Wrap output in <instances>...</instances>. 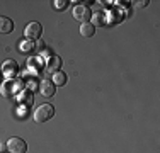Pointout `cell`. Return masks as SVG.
<instances>
[{"instance_id": "cell-1", "label": "cell", "mask_w": 160, "mask_h": 153, "mask_svg": "<svg viewBox=\"0 0 160 153\" xmlns=\"http://www.w3.org/2000/svg\"><path fill=\"white\" fill-rule=\"evenodd\" d=\"M53 116H55V107L51 104H41L36 111H34V121H36L38 124H43V122L49 121Z\"/></svg>"}, {"instance_id": "cell-2", "label": "cell", "mask_w": 160, "mask_h": 153, "mask_svg": "<svg viewBox=\"0 0 160 153\" xmlns=\"http://www.w3.org/2000/svg\"><path fill=\"white\" fill-rule=\"evenodd\" d=\"M7 150L9 153H28V143L22 138L14 136L7 141Z\"/></svg>"}, {"instance_id": "cell-3", "label": "cell", "mask_w": 160, "mask_h": 153, "mask_svg": "<svg viewBox=\"0 0 160 153\" xmlns=\"http://www.w3.org/2000/svg\"><path fill=\"white\" fill-rule=\"evenodd\" d=\"M19 90H22V82L21 80H7L5 83L2 85V94L5 95V97H12L14 94H17Z\"/></svg>"}, {"instance_id": "cell-4", "label": "cell", "mask_w": 160, "mask_h": 153, "mask_svg": "<svg viewBox=\"0 0 160 153\" xmlns=\"http://www.w3.org/2000/svg\"><path fill=\"white\" fill-rule=\"evenodd\" d=\"M41 32H43V27H41L39 22H29L24 29V36H26V39H29V41L39 39Z\"/></svg>"}, {"instance_id": "cell-5", "label": "cell", "mask_w": 160, "mask_h": 153, "mask_svg": "<svg viewBox=\"0 0 160 153\" xmlns=\"http://www.w3.org/2000/svg\"><path fill=\"white\" fill-rule=\"evenodd\" d=\"M2 73L7 76V80L16 78L17 73H19V65H17V61H14V60L3 61V65H2Z\"/></svg>"}, {"instance_id": "cell-6", "label": "cell", "mask_w": 160, "mask_h": 153, "mask_svg": "<svg viewBox=\"0 0 160 153\" xmlns=\"http://www.w3.org/2000/svg\"><path fill=\"white\" fill-rule=\"evenodd\" d=\"M73 17L80 21L82 24H85V22H89V19H92V12H90V9L87 5H75L73 7Z\"/></svg>"}, {"instance_id": "cell-7", "label": "cell", "mask_w": 160, "mask_h": 153, "mask_svg": "<svg viewBox=\"0 0 160 153\" xmlns=\"http://www.w3.org/2000/svg\"><path fill=\"white\" fill-rule=\"evenodd\" d=\"M39 90H41V94H43L44 97H53V95H55V83H53L49 78H44L43 82H41Z\"/></svg>"}, {"instance_id": "cell-8", "label": "cell", "mask_w": 160, "mask_h": 153, "mask_svg": "<svg viewBox=\"0 0 160 153\" xmlns=\"http://www.w3.org/2000/svg\"><path fill=\"white\" fill-rule=\"evenodd\" d=\"M60 67H62V58L60 56H49L48 63H46V70L49 73H55V72H60Z\"/></svg>"}, {"instance_id": "cell-9", "label": "cell", "mask_w": 160, "mask_h": 153, "mask_svg": "<svg viewBox=\"0 0 160 153\" xmlns=\"http://www.w3.org/2000/svg\"><path fill=\"white\" fill-rule=\"evenodd\" d=\"M14 31V21L9 17L0 15V34H9Z\"/></svg>"}, {"instance_id": "cell-10", "label": "cell", "mask_w": 160, "mask_h": 153, "mask_svg": "<svg viewBox=\"0 0 160 153\" xmlns=\"http://www.w3.org/2000/svg\"><path fill=\"white\" fill-rule=\"evenodd\" d=\"M67 80H68V76H67V73H65V72H55V73H53V76H51V82L55 83V87L65 85V83H67Z\"/></svg>"}, {"instance_id": "cell-11", "label": "cell", "mask_w": 160, "mask_h": 153, "mask_svg": "<svg viewBox=\"0 0 160 153\" xmlns=\"http://www.w3.org/2000/svg\"><path fill=\"white\" fill-rule=\"evenodd\" d=\"M80 34H82L83 37H92L94 34H96V26L90 24V22H85V24L80 26Z\"/></svg>"}, {"instance_id": "cell-12", "label": "cell", "mask_w": 160, "mask_h": 153, "mask_svg": "<svg viewBox=\"0 0 160 153\" xmlns=\"http://www.w3.org/2000/svg\"><path fill=\"white\" fill-rule=\"evenodd\" d=\"M19 101H21V104L22 106H32V102H34V99H32V92L31 90H22L21 92V95H19Z\"/></svg>"}, {"instance_id": "cell-13", "label": "cell", "mask_w": 160, "mask_h": 153, "mask_svg": "<svg viewBox=\"0 0 160 153\" xmlns=\"http://www.w3.org/2000/svg\"><path fill=\"white\" fill-rule=\"evenodd\" d=\"M19 49H21L22 53H29V51H32V49H34V43H32V41H29V39H26V41H22V43H21Z\"/></svg>"}, {"instance_id": "cell-14", "label": "cell", "mask_w": 160, "mask_h": 153, "mask_svg": "<svg viewBox=\"0 0 160 153\" xmlns=\"http://www.w3.org/2000/svg\"><path fill=\"white\" fill-rule=\"evenodd\" d=\"M94 22H96V24H104V21H102V14L94 15Z\"/></svg>"}, {"instance_id": "cell-15", "label": "cell", "mask_w": 160, "mask_h": 153, "mask_svg": "<svg viewBox=\"0 0 160 153\" xmlns=\"http://www.w3.org/2000/svg\"><path fill=\"white\" fill-rule=\"evenodd\" d=\"M65 3H67V2H62V0H60V2H55V7H56V9H63Z\"/></svg>"}]
</instances>
